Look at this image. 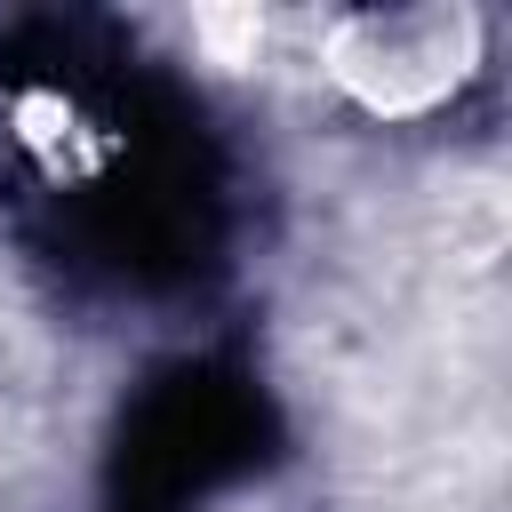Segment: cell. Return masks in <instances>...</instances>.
Returning a JSON list of instances; mask_svg holds the SVG:
<instances>
[{"instance_id":"1","label":"cell","mask_w":512,"mask_h":512,"mask_svg":"<svg viewBox=\"0 0 512 512\" xmlns=\"http://www.w3.org/2000/svg\"><path fill=\"white\" fill-rule=\"evenodd\" d=\"M472 64V16H360L336 40V72L376 112H416L440 88H456Z\"/></svg>"}]
</instances>
